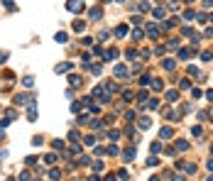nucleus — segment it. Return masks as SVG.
Instances as JSON below:
<instances>
[{
	"instance_id": "56",
	"label": "nucleus",
	"mask_w": 213,
	"mask_h": 181,
	"mask_svg": "<svg viewBox=\"0 0 213 181\" xmlns=\"http://www.w3.org/2000/svg\"><path fill=\"white\" fill-rule=\"evenodd\" d=\"M118 2H125V0H118Z\"/></svg>"
},
{
	"instance_id": "11",
	"label": "nucleus",
	"mask_w": 213,
	"mask_h": 181,
	"mask_svg": "<svg viewBox=\"0 0 213 181\" xmlns=\"http://www.w3.org/2000/svg\"><path fill=\"white\" fill-rule=\"evenodd\" d=\"M162 66H164V71H174V69H177V61H174V59H167Z\"/></svg>"
},
{
	"instance_id": "7",
	"label": "nucleus",
	"mask_w": 213,
	"mask_h": 181,
	"mask_svg": "<svg viewBox=\"0 0 213 181\" xmlns=\"http://www.w3.org/2000/svg\"><path fill=\"white\" fill-rule=\"evenodd\" d=\"M174 149H179V152H186V149H189V142H186V140H177V142H174Z\"/></svg>"
},
{
	"instance_id": "19",
	"label": "nucleus",
	"mask_w": 213,
	"mask_h": 181,
	"mask_svg": "<svg viewBox=\"0 0 213 181\" xmlns=\"http://www.w3.org/2000/svg\"><path fill=\"white\" fill-rule=\"evenodd\" d=\"M118 37H127V25H118Z\"/></svg>"
},
{
	"instance_id": "22",
	"label": "nucleus",
	"mask_w": 213,
	"mask_h": 181,
	"mask_svg": "<svg viewBox=\"0 0 213 181\" xmlns=\"http://www.w3.org/2000/svg\"><path fill=\"white\" fill-rule=\"evenodd\" d=\"M47 179H59V169H49L47 171Z\"/></svg>"
},
{
	"instance_id": "55",
	"label": "nucleus",
	"mask_w": 213,
	"mask_h": 181,
	"mask_svg": "<svg viewBox=\"0 0 213 181\" xmlns=\"http://www.w3.org/2000/svg\"><path fill=\"white\" fill-rule=\"evenodd\" d=\"M211 154H213V145H211Z\"/></svg>"
},
{
	"instance_id": "44",
	"label": "nucleus",
	"mask_w": 213,
	"mask_h": 181,
	"mask_svg": "<svg viewBox=\"0 0 213 181\" xmlns=\"http://www.w3.org/2000/svg\"><path fill=\"white\" fill-rule=\"evenodd\" d=\"M93 171H103V162H96L93 164Z\"/></svg>"
},
{
	"instance_id": "42",
	"label": "nucleus",
	"mask_w": 213,
	"mask_h": 181,
	"mask_svg": "<svg viewBox=\"0 0 213 181\" xmlns=\"http://www.w3.org/2000/svg\"><path fill=\"white\" fill-rule=\"evenodd\" d=\"M201 59L203 61H211V51H201Z\"/></svg>"
},
{
	"instance_id": "47",
	"label": "nucleus",
	"mask_w": 213,
	"mask_h": 181,
	"mask_svg": "<svg viewBox=\"0 0 213 181\" xmlns=\"http://www.w3.org/2000/svg\"><path fill=\"white\" fill-rule=\"evenodd\" d=\"M78 140V132H69V142H76Z\"/></svg>"
},
{
	"instance_id": "46",
	"label": "nucleus",
	"mask_w": 213,
	"mask_h": 181,
	"mask_svg": "<svg viewBox=\"0 0 213 181\" xmlns=\"http://www.w3.org/2000/svg\"><path fill=\"white\" fill-rule=\"evenodd\" d=\"M91 73H96V76H98V73H101V64H96V66H91Z\"/></svg>"
},
{
	"instance_id": "18",
	"label": "nucleus",
	"mask_w": 213,
	"mask_h": 181,
	"mask_svg": "<svg viewBox=\"0 0 213 181\" xmlns=\"http://www.w3.org/2000/svg\"><path fill=\"white\" fill-rule=\"evenodd\" d=\"M191 135H194L196 140H201V135H203V127H201V125H196V127L191 130Z\"/></svg>"
},
{
	"instance_id": "13",
	"label": "nucleus",
	"mask_w": 213,
	"mask_h": 181,
	"mask_svg": "<svg viewBox=\"0 0 213 181\" xmlns=\"http://www.w3.org/2000/svg\"><path fill=\"white\" fill-rule=\"evenodd\" d=\"M137 125H140V130H147V127L152 125V120H149V117H140V120H137Z\"/></svg>"
},
{
	"instance_id": "28",
	"label": "nucleus",
	"mask_w": 213,
	"mask_h": 181,
	"mask_svg": "<svg viewBox=\"0 0 213 181\" xmlns=\"http://www.w3.org/2000/svg\"><path fill=\"white\" fill-rule=\"evenodd\" d=\"M157 164H159V159H157V157H154V154H152V157H149V159H147V167H157Z\"/></svg>"
},
{
	"instance_id": "39",
	"label": "nucleus",
	"mask_w": 213,
	"mask_h": 181,
	"mask_svg": "<svg viewBox=\"0 0 213 181\" xmlns=\"http://www.w3.org/2000/svg\"><path fill=\"white\" fill-rule=\"evenodd\" d=\"M93 154H96V157H103V154H106V149H103V147H96V149H93Z\"/></svg>"
},
{
	"instance_id": "54",
	"label": "nucleus",
	"mask_w": 213,
	"mask_h": 181,
	"mask_svg": "<svg viewBox=\"0 0 213 181\" xmlns=\"http://www.w3.org/2000/svg\"><path fill=\"white\" fill-rule=\"evenodd\" d=\"M208 20H211V22H213V15H208Z\"/></svg>"
},
{
	"instance_id": "24",
	"label": "nucleus",
	"mask_w": 213,
	"mask_h": 181,
	"mask_svg": "<svg viewBox=\"0 0 213 181\" xmlns=\"http://www.w3.org/2000/svg\"><path fill=\"white\" fill-rule=\"evenodd\" d=\"M147 108H149V110H157V108H159V101H157V98H152V101L147 103Z\"/></svg>"
},
{
	"instance_id": "3",
	"label": "nucleus",
	"mask_w": 213,
	"mask_h": 181,
	"mask_svg": "<svg viewBox=\"0 0 213 181\" xmlns=\"http://www.w3.org/2000/svg\"><path fill=\"white\" fill-rule=\"evenodd\" d=\"M135 154H137V152H135L132 147H127V149L123 152V159H125V162H132V159H135Z\"/></svg>"
},
{
	"instance_id": "10",
	"label": "nucleus",
	"mask_w": 213,
	"mask_h": 181,
	"mask_svg": "<svg viewBox=\"0 0 213 181\" xmlns=\"http://www.w3.org/2000/svg\"><path fill=\"white\" fill-rule=\"evenodd\" d=\"M152 15H154V20H164V17H167L164 7H157V10H152Z\"/></svg>"
},
{
	"instance_id": "8",
	"label": "nucleus",
	"mask_w": 213,
	"mask_h": 181,
	"mask_svg": "<svg viewBox=\"0 0 213 181\" xmlns=\"http://www.w3.org/2000/svg\"><path fill=\"white\" fill-rule=\"evenodd\" d=\"M147 37H152V39H157V37H159V30H157L154 25H147Z\"/></svg>"
},
{
	"instance_id": "6",
	"label": "nucleus",
	"mask_w": 213,
	"mask_h": 181,
	"mask_svg": "<svg viewBox=\"0 0 213 181\" xmlns=\"http://www.w3.org/2000/svg\"><path fill=\"white\" fill-rule=\"evenodd\" d=\"M172 135H174V130H172V127H162V132H159V137H162V140H172Z\"/></svg>"
},
{
	"instance_id": "27",
	"label": "nucleus",
	"mask_w": 213,
	"mask_h": 181,
	"mask_svg": "<svg viewBox=\"0 0 213 181\" xmlns=\"http://www.w3.org/2000/svg\"><path fill=\"white\" fill-rule=\"evenodd\" d=\"M108 140H120V132H118V130H110V132H108Z\"/></svg>"
},
{
	"instance_id": "52",
	"label": "nucleus",
	"mask_w": 213,
	"mask_h": 181,
	"mask_svg": "<svg viewBox=\"0 0 213 181\" xmlns=\"http://www.w3.org/2000/svg\"><path fill=\"white\" fill-rule=\"evenodd\" d=\"M203 5H206V7H211V5H213V0H203Z\"/></svg>"
},
{
	"instance_id": "21",
	"label": "nucleus",
	"mask_w": 213,
	"mask_h": 181,
	"mask_svg": "<svg viewBox=\"0 0 213 181\" xmlns=\"http://www.w3.org/2000/svg\"><path fill=\"white\" fill-rule=\"evenodd\" d=\"M135 56H137V51H135V49H127V51H125V59H127V61H132Z\"/></svg>"
},
{
	"instance_id": "38",
	"label": "nucleus",
	"mask_w": 213,
	"mask_h": 181,
	"mask_svg": "<svg viewBox=\"0 0 213 181\" xmlns=\"http://www.w3.org/2000/svg\"><path fill=\"white\" fill-rule=\"evenodd\" d=\"M191 96H194V98H201L203 93H201V88H191Z\"/></svg>"
},
{
	"instance_id": "23",
	"label": "nucleus",
	"mask_w": 213,
	"mask_h": 181,
	"mask_svg": "<svg viewBox=\"0 0 213 181\" xmlns=\"http://www.w3.org/2000/svg\"><path fill=\"white\" fill-rule=\"evenodd\" d=\"M167 101H174V103H177V101H179V93H177V91H169V93H167Z\"/></svg>"
},
{
	"instance_id": "49",
	"label": "nucleus",
	"mask_w": 213,
	"mask_h": 181,
	"mask_svg": "<svg viewBox=\"0 0 213 181\" xmlns=\"http://www.w3.org/2000/svg\"><path fill=\"white\" fill-rule=\"evenodd\" d=\"M206 98H208V101L213 103V88H208V91H206Z\"/></svg>"
},
{
	"instance_id": "32",
	"label": "nucleus",
	"mask_w": 213,
	"mask_h": 181,
	"mask_svg": "<svg viewBox=\"0 0 213 181\" xmlns=\"http://www.w3.org/2000/svg\"><path fill=\"white\" fill-rule=\"evenodd\" d=\"M54 39H56V42H66V35H64V32H56Z\"/></svg>"
},
{
	"instance_id": "29",
	"label": "nucleus",
	"mask_w": 213,
	"mask_h": 181,
	"mask_svg": "<svg viewBox=\"0 0 213 181\" xmlns=\"http://www.w3.org/2000/svg\"><path fill=\"white\" fill-rule=\"evenodd\" d=\"M83 142H86V145H96V137H93V135H86Z\"/></svg>"
},
{
	"instance_id": "31",
	"label": "nucleus",
	"mask_w": 213,
	"mask_h": 181,
	"mask_svg": "<svg viewBox=\"0 0 213 181\" xmlns=\"http://www.w3.org/2000/svg\"><path fill=\"white\" fill-rule=\"evenodd\" d=\"M140 83H142V86H149V83H152V76H142Z\"/></svg>"
},
{
	"instance_id": "26",
	"label": "nucleus",
	"mask_w": 213,
	"mask_h": 181,
	"mask_svg": "<svg viewBox=\"0 0 213 181\" xmlns=\"http://www.w3.org/2000/svg\"><path fill=\"white\" fill-rule=\"evenodd\" d=\"M149 149H152V154H157V152L162 149V142H152V145H149Z\"/></svg>"
},
{
	"instance_id": "53",
	"label": "nucleus",
	"mask_w": 213,
	"mask_h": 181,
	"mask_svg": "<svg viewBox=\"0 0 213 181\" xmlns=\"http://www.w3.org/2000/svg\"><path fill=\"white\" fill-rule=\"evenodd\" d=\"M208 117H213V108H211V110H208Z\"/></svg>"
},
{
	"instance_id": "9",
	"label": "nucleus",
	"mask_w": 213,
	"mask_h": 181,
	"mask_svg": "<svg viewBox=\"0 0 213 181\" xmlns=\"http://www.w3.org/2000/svg\"><path fill=\"white\" fill-rule=\"evenodd\" d=\"M115 76H118V78H125V76H127V69H125L123 64H118V66H115Z\"/></svg>"
},
{
	"instance_id": "30",
	"label": "nucleus",
	"mask_w": 213,
	"mask_h": 181,
	"mask_svg": "<svg viewBox=\"0 0 213 181\" xmlns=\"http://www.w3.org/2000/svg\"><path fill=\"white\" fill-rule=\"evenodd\" d=\"M44 162H47V164H54V162H56V154H47Z\"/></svg>"
},
{
	"instance_id": "16",
	"label": "nucleus",
	"mask_w": 213,
	"mask_h": 181,
	"mask_svg": "<svg viewBox=\"0 0 213 181\" xmlns=\"http://www.w3.org/2000/svg\"><path fill=\"white\" fill-rule=\"evenodd\" d=\"M191 54H194V49H181L179 51V59H191Z\"/></svg>"
},
{
	"instance_id": "48",
	"label": "nucleus",
	"mask_w": 213,
	"mask_h": 181,
	"mask_svg": "<svg viewBox=\"0 0 213 181\" xmlns=\"http://www.w3.org/2000/svg\"><path fill=\"white\" fill-rule=\"evenodd\" d=\"M203 37H208V39H213V27H208V30L203 32Z\"/></svg>"
},
{
	"instance_id": "14",
	"label": "nucleus",
	"mask_w": 213,
	"mask_h": 181,
	"mask_svg": "<svg viewBox=\"0 0 213 181\" xmlns=\"http://www.w3.org/2000/svg\"><path fill=\"white\" fill-rule=\"evenodd\" d=\"M194 20H196V12L194 10H186L184 12V22H194Z\"/></svg>"
},
{
	"instance_id": "35",
	"label": "nucleus",
	"mask_w": 213,
	"mask_h": 181,
	"mask_svg": "<svg viewBox=\"0 0 213 181\" xmlns=\"http://www.w3.org/2000/svg\"><path fill=\"white\" fill-rule=\"evenodd\" d=\"M54 149H66V145H64L61 140H54Z\"/></svg>"
},
{
	"instance_id": "5",
	"label": "nucleus",
	"mask_w": 213,
	"mask_h": 181,
	"mask_svg": "<svg viewBox=\"0 0 213 181\" xmlns=\"http://www.w3.org/2000/svg\"><path fill=\"white\" fill-rule=\"evenodd\" d=\"M118 54H120L118 49H108L106 54H103V59H106V61H113V59H118Z\"/></svg>"
},
{
	"instance_id": "34",
	"label": "nucleus",
	"mask_w": 213,
	"mask_h": 181,
	"mask_svg": "<svg viewBox=\"0 0 213 181\" xmlns=\"http://www.w3.org/2000/svg\"><path fill=\"white\" fill-rule=\"evenodd\" d=\"M137 101H140V103L147 101V91H140V93H137Z\"/></svg>"
},
{
	"instance_id": "40",
	"label": "nucleus",
	"mask_w": 213,
	"mask_h": 181,
	"mask_svg": "<svg viewBox=\"0 0 213 181\" xmlns=\"http://www.w3.org/2000/svg\"><path fill=\"white\" fill-rule=\"evenodd\" d=\"M69 83H71V86H78V83H81V78H78V76H71Z\"/></svg>"
},
{
	"instance_id": "51",
	"label": "nucleus",
	"mask_w": 213,
	"mask_h": 181,
	"mask_svg": "<svg viewBox=\"0 0 213 181\" xmlns=\"http://www.w3.org/2000/svg\"><path fill=\"white\" fill-rule=\"evenodd\" d=\"M206 167H208V171H213V157L208 159V164H206Z\"/></svg>"
},
{
	"instance_id": "41",
	"label": "nucleus",
	"mask_w": 213,
	"mask_h": 181,
	"mask_svg": "<svg viewBox=\"0 0 213 181\" xmlns=\"http://www.w3.org/2000/svg\"><path fill=\"white\" fill-rule=\"evenodd\" d=\"M71 113H81V103H71Z\"/></svg>"
},
{
	"instance_id": "57",
	"label": "nucleus",
	"mask_w": 213,
	"mask_h": 181,
	"mask_svg": "<svg viewBox=\"0 0 213 181\" xmlns=\"http://www.w3.org/2000/svg\"><path fill=\"white\" fill-rule=\"evenodd\" d=\"M186 2H194V0H186Z\"/></svg>"
},
{
	"instance_id": "12",
	"label": "nucleus",
	"mask_w": 213,
	"mask_h": 181,
	"mask_svg": "<svg viewBox=\"0 0 213 181\" xmlns=\"http://www.w3.org/2000/svg\"><path fill=\"white\" fill-rule=\"evenodd\" d=\"M69 69H71V64H69V61H64V64H56V69H54V71H56V73H64V71H69Z\"/></svg>"
},
{
	"instance_id": "33",
	"label": "nucleus",
	"mask_w": 213,
	"mask_h": 181,
	"mask_svg": "<svg viewBox=\"0 0 213 181\" xmlns=\"http://www.w3.org/2000/svg\"><path fill=\"white\" fill-rule=\"evenodd\" d=\"M198 73H201V71H198L196 66H189V76H196V78H198Z\"/></svg>"
},
{
	"instance_id": "25",
	"label": "nucleus",
	"mask_w": 213,
	"mask_h": 181,
	"mask_svg": "<svg viewBox=\"0 0 213 181\" xmlns=\"http://www.w3.org/2000/svg\"><path fill=\"white\" fill-rule=\"evenodd\" d=\"M167 49H179V39H169L167 42Z\"/></svg>"
},
{
	"instance_id": "20",
	"label": "nucleus",
	"mask_w": 213,
	"mask_h": 181,
	"mask_svg": "<svg viewBox=\"0 0 213 181\" xmlns=\"http://www.w3.org/2000/svg\"><path fill=\"white\" fill-rule=\"evenodd\" d=\"M83 27H86V25H83L81 20H73V32H83Z\"/></svg>"
},
{
	"instance_id": "45",
	"label": "nucleus",
	"mask_w": 213,
	"mask_h": 181,
	"mask_svg": "<svg viewBox=\"0 0 213 181\" xmlns=\"http://www.w3.org/2000/svg\"><path fill=\"white\" fill-rule=\"evenodd\" d=\"M118 179H130V174H127L125 169H120V174H118Z\"/></svg>"
},
{
	"instance_id": "15",
	"label": "nucleus",
	"mask_w": 213,
	"mask_h": 181,
	"mask_svg": "<svg viewBox=\"0 0 213 181\" xmlns=\"http://www.w3.org/2000/svg\"><path fill=\"white\" fill-rule=\"evenodd\" d=\"M106 154H110V157H118V154H120V149H118V145H110L106 149Z\"/></svg>"
},
{
	"instance_id": "43",
	"label": "nucleus",
	"mask_w": 213,
	"mask_h": 181,
	"mask_svg": "<svg viewBox=\"0 0 213 181\" xmlns=\"http://www.w3.org/2000/svg\"><path fill=\"white\" fill-rule=\"evenodd\" d=\"M76 164H81V167H86V164H88V157H78V162H76Z\"/></svg>"
},
{
	"instance_id": "4",
	"label": "nucleus",
	"mask_w": 213,
	"mask_h": 181,
	"mask_svg": "<svg viewBox=\"0 0 213 181\" xmlns=\"http://www.w3.org/2000/svg\"><path fill=\"white\" fill-rule=\"evenodd\" d=\"M177 167H179V169H184L186 174H196V164H181V162H179Z\"/></svg>"
},
{
	"instance_id": "37",
	"label": "nucleus",
	"mask_w": 213,
	"mask_h": 181,
	"mask_svg": "<svg viewBox=\"0 0 213 181\" xmlns=\"http://www.w3.org/2000/svg\"><path fill=\"white\" fill-rule=\"evenodd\" d=\"M22 83H25V86H32V83H35V78H32V76H25V78H22Z\"/></svg>"
},
{
	"instance_id": "2",
	"label": "nucleus",
	"mask_w": 213,
	"mask_h": 181,
	"mask_svg": "<svg viewBox=\"0 0 213 181\" xmlns=\"http://www.w3.org/2000/svg\"><path fill=\"white\" fill-rule=\"evenodd\" d=\"M88 17H91V20H101V17H103V7H98V5L91 7V10H88Z\"/></svg>"
},
{
	"instance_id": "17",
	"label": "nucleus",
	"mask_w": 213,
	"mask_h": 181,
	"mask_svg": "<svg viewBox=\"0 0 213 181\" xmlns=\"http://www.w3.org/2000/svg\"><path fill=\"white\" fill-rule=\"evenodd\" d=\"M162 88H164V83L159 78H152V91H162Z\"/></svg>"
},
{
	"instance_id": "36",
	"label": "nucleus",
	"mask_w": 213,
	"mask_h": 181,
	"mask_svg": "<svg viewBox=\"0 0 213 181\" xmlns=\"http://www.w3.org/2000/svg\"><path fill=\"white\" fill-rule=\"evenodd\" d=\"M132 39H135V42L142 39V30H132Z\"/></svg>"
},
{
	"instance_id": "1",
	"label": "nucleus",
	"mask_w": 213,
	"mask_h": 181,
	"mask_svg": "<svg viewBox=\"0 0 213 181\" xmlns=\"http://www.w3.org/2000/svg\"><path fill=\"white\" fill-rule=\"evenodd\" d=\"M66 10L69 12H81L83 10V2L81 0H66Z\"/></svg>"
},
{
	"instance_id": "50",
	"label": "nucleus",
	"mask_w": 213,
	"mask_h": 181,
	"mask_svg": "<svg viewBox=\"0 0 213 181\" xmlns=\"http://www.w3.org/2000/svg\"><path fill=\"white\" fill-rule=\"evenodd\" d=\"M5 61H7V54L2 51V54H0V64H5Z\"/></svg>"
}]
</instances>
